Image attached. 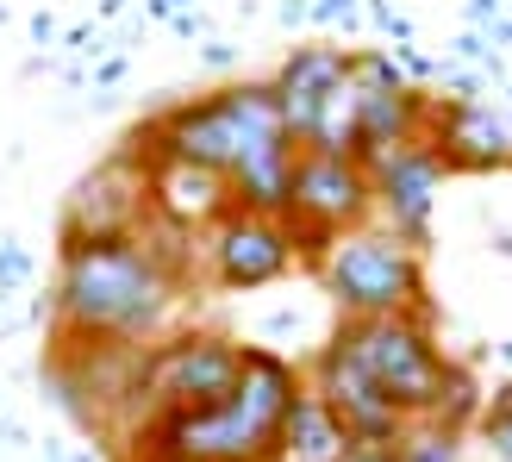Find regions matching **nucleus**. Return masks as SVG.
Listing matches in <instances>:
<instances>
[{"instance_id": "obj_1", "label": "nucleus", "mask_w": 512, "mask_h": 462, "mask_svg": "<svg viewBox=\"0 0 512 462\" xmlns=\"http://www.w3.org/2000/svg\"><path fill=\"white\" fill-rule=\"evenodd\" d=\"M194 275V238L150 219L138 238L57 256L50 344H157Z\"/></svg>"}, {"instance_id": "obj_2", "label": "nucleus", "mask_w": 512, "mask_h": 462, "mask_svg": "<svg viewBox=\"0 0 512 462\" xmlns=\"http://www.w3.org/2000/svg\"><path fill=\"white\" fill-rule=\"evenodd\" d=\"M306 388L300 369L269 344H244L232 394L200 413H163L132 431V462H269L281 450V419Z\"/></svg>"}, {"instance_id": "obj_3", "label": "nucleus", "mask_w": 512, "mask_h": 462, "mask_svg": "<svg viewBox=\"0 0 512 462\" xmlns=\"http://www.w3.org/2000/svg\"><path fill=\"white\" fill-rule=\"evenodd\" d=\"M356 369L375 381V394L394 406L406 425L438 419L450 431H469L481 419V394L475 375L456 363V356L438 344V313H394V319H338L331 331Z\"/></svg>"}, {"instance_id": "obj_4", "label": "nucleus", "mask_w": 512, "mask_h": 462, "mask_svg": "<svg viewBox=\"0 0 512 462\" xmlns=\"http://www.w3.org/2000/svg\"><path fill=\"white\" fill-rule=\"evenodd\" d=\"M125 150L150 169V163H200V169H219V175H244L269 157H288V132H281V113H275V94L269 82H225L213 94H194V100H169L163 113H150Z\"/></svg>"}, {"instance_id": "obj_5", "label": "nucleus", "mask_w": 512, "mask_h": 462, "mask_svg": "<svg viewBox=\"0 0 512 462\" xmlns=\"http://www.w3.org/2000/svg\"><path fill=\"white\" fill-rule=\"evenodd\" d=\"M313 275L344 319H394V313H425L431 306L425 250L400 244L394 231H375V225L338 238Z\"/></svg>"}, {"instance_id": "obj_6", "label": "nucleus", "mask_w": 512, "mask_h": 462, "mask_svg": "<svg viewBox=\"0 0 512 462\" xmlns=\"http://www.w3.org/2000/svg\"><path fill=\"white\" fill-rule=\"evenodd\" d=\"M244 369V344L225 338V331H169L144 350V375H138V425L163 419V413H200V406H219L232 394V381Z\"/></svg>"}, {"instance_id": "obj_7", "label": "nucleus", "mask_w": 512, "mask_h": 462, "mask_svg": "<svg viewBox=\"0 0 512 462\" xmlns=\"http://www.w3.org/2000/svg\"><path fill=\"white\" fill-rule=\"evenodd\" d=\"M375 219V188L369 169L356 157H319V150H300L294 163V188H288V231H294V263L319 269L325 250L363 231Z\"/></svg>"}, {"instance_id": "obj_8", "label": "nucleus", "mask_w": 512, "mask_h": 462, "mask_svg": "<svg viewBox=\"0 0 512 462\" xmlns=\"http://www.w3.org/2000/svg\"><path fill=\"white\" fill-rule=\"evenodd\" d=\"M150 225V169L132 150H113L107 163H94L63 200V250L75 244H119L138 238Z\"/></svg>"}, {"instance_id": "obj_9", "label": "nucleus", "mask_w": 512, "mask_h": 462, "mask_svg": "<svg viewBox=\"0 0 512 462\" xmlns=\"http://www.w3.org/2000/svg\"><path fill=\"white\" fill-rule=\"evenodd\" d=\"M200 263H207V281L225 288V294L275 288V281L294 269V231H288V219L238 207L200 238Z\"/></svg>"}, {"instance_id": "obj_10", "label": "nucleus", "mask_w": 512, "mask_h": 462, "mask_svg": "<svg viewBox=\"0 0 512 462\" xmlns=\"http://www.w3.org/2000/svg\"><path fill=\"white\" fill-rule=\"evenodd\" d=\"M369 188H375V219L381 231H394L400 244L425 250L431 244V207L444 194V157L431 144H406V150H388V157H369Z\"/></svg>"}, {"instance_id": "obj_11", "label": "nucleus", "mask_w": 512, "mask_h": 462, "mask_svg": "<svg viewBox=\"0 0 512 462\" xmlns=\"http://www.w3.org/2000/svg\"><path fill=\"white\" fill-rule=\"evenodd\" d=\"M300 381H306V394H319L331 413L344 419V431H350V444H375V450H394L400 444V431H406V419L394 413L388 400L375 394V381L350 363V356L338 350V344H319L313 350V363L300 369Z\"/></svg>"}, {"instance_id": "obj_12", "label": "nucleus", "mask_w": 512, "mask_h": 462, "mask_svg": "<svg viewBox=\"0 0 512 462\" xmlns=\"http://www.w3.org/2000/svg\"><path fill=\"white\" fill-rule=\"evenodd\" d=\"M238 213V194H232V175L219 169H200V163H150V219L169 225V231H188V238H207V231Z\"/></svg>"}, {"instance_id": "obj_13", "label": "nucleus", "mask_w": 512, "mask_h": 462, "mask_svg": "<svg viewBox=\"0 0 512 462\" xmlns=\"http://www.w3.org/2000/svg\"><path fill=\"white\" fill-rule=\"evenodd\" d=\"M344 69H350V50L344 44H294L288 50V63L275 69V113H281V132H288V144L300 150L306 132H313V119L325 107V94L344 82Z\"/></svg>"}, {"instance_id": "obj_14", "label": "nucleus", "mask_w": 512, "mask_h": 462, "mask_svg": "<svg viewBox=\"0 0 512 462\" xmlns=\"http://www.w3.org/2000/svg\"><path fill=\"white\" fill-rule=\"evenodd\" d=\"M431 150L444 157V169H469V175H488V169H512V125L481 107V100H438V119H431Z\"/></svg>"}, {"instance_id": "obj_15", "label": "nucleus", "mask_w": 512, "mask_h": 462, "mask_svg": "<svg viewBox=\"0 0 512 462\" xmlns=\"http://www.w3.org/2000/svg\"><path fill=\"white\" fill-rule=\"evenodd\" d=\"M431 119H438V94L400 88V94H363V150L356 157H388L406 144H431Z\"/></svg>"}, {"instance_id": "obj_16", "label": "nucleus", "mask_w": 512, "mask_h": 462, "mask_svg": "<svg viewBox=\"0 0 512 462\" xmlns=\"http://www.w3.org/2000/svg\"><path fill=\"white\" fill-rule=\"evenodd\" d=\"M356 444H350V431H344V419L331 413V406L319 400V394H294V406H288V419H281V462H344Z\"/></svg>"}, {"instance_id": "obj_17", "label": "nucleus", "mask_w": 512, "mask_h": 462, "mask_svg": "<svg viewBox=\"0 0 512 462\" xmlns=\"http://www.w3.org/2000/svg\"><path fill=\"white\" fill-rule=\"evenodd\" d=\"M394 462H463V431H450L438 419H419L400 431Z\"/></svg>"}, {"instance_id": "obj_18", "label": "nucleus", "mask_w": 512, "mask_h": 462, "mask_svg": "<svg viewBox=\"0 0 512 462\" xmlns=\"http://www.w3.org/2000/svg\"><path fill=\"white\" fill-rule=\"evenodd\" d=\"M350 88L356 94H400L413 82H406V69L388 57V50H350Z\"/></svg>"}, {"instance_id": "obj_19", "label": "nucleus", "mask_w": 512, "mask_h": 462, "mask_svg": "<svg viewBox=\"0 0 512 462\" xmlns=\"http://www.w3.org/2000/svg\"><path fill=\"white\" fill-rule=\"evenodd\" d=\"M475 431H481V444H488L500 462H512V381H500V388H494L488 400H481Z\"/></svg>"}, {"instance_id": "obj_20", "label": "nucleus", "mask_w": 512, "mask_h": 462, "mask_svg": "<svg viewBox=\"0 0 512 462\" xmlns=\"http://www.w3.org/2000/svg\"><path fill=\"white\" fill-rule=\"evenodd\" d=\"M456 57H469V63H488L494 50H488V38H481V32H463V38H456Z\"/></svg>"}, {"instance_id": "obj_21", "label": "nucleus", "mask_w": 512, "mask_h": 462, "mask_svg": "<svg viewBox=\"0 0 512 462\" xmlns=\"http://www.w3.org/2000/svg\"><path fill=\"white\" fill-rule=\"evenodd\" d=\"M0 281H25V256L13 244H0Z\"/></svg>"}, {"instance_id": "obj_22", "label": "nucleus", "mask_w": 512, "mask_h": 462, "mask_svg": "<svg viewBox=\"0 0 512 462\" xmlns=\"http://www.w3.org/2000/svg\"><path fill=\"white\" fill-rule=\"evenodd\" d=\"M344 462H394V450H375V444H356Z\"/></svg>"}, {"instance_id": "obj_23", "label": "nucleus", "mask_w": 512, "mask_h": 462, "mask_svg": "<svg viewBox=\"0 0 512 462\" xmlns=\"http://www.w3.org/2000/svg\"><path fill=\"white\" fill-rule=\"evenodd\" d=\"M313 13H319V19H338V13L350 19V0H319V7H313Z\"/></svg>"}, {"instance_id": "obj_24", "label": "nucleus", "mask_w": 512, "mask_h": 462, "mask_svg": "<svg viewBox=\"0 0 512 462\" xmlns=\"http://www.w3.org/2000/svg\"><path fill=\"white\" fill-rule=\"evenodd\" d=\"M494 250H500V256H512V231H494Z\"/></svg>"}, {"instance_id": "obj_25", "label": "nucleus", "mask_w": 512, "mask_h": 462, "mask_svg": "<svg viewBox=\"0 0 512 462\" xmlns=\"http://www.w3.org/2000/svg\"><path fill=\"white\" fill-rule=\"evenodd\" d=\"M500 356H506V363H512V338H506V344H500Z\"/></svg>"}, {"instance_id": "obj_26", "label": "nucleus", "mask_w": 512, "mask_h": 462, "mask_svg": "<svg viewBox=\"0 0 512 462\" xmlns=\"http://www.w3.org/2000/svg\"><path fill=\"white\" fill-rule=\"evenodd\" d=\"M506 88H512V75H506Z\"/></svg>"}, {"instance_id": "obj_27", "label": "nucleus", "mask_w": 512, "mask_h": 462, "mask_svg": "<svg viewBox=\"0 0 512 462\" xmlns=\"http://www.w3.org/2000/svg\"><path fill=\"white\" fill-rule=\"evenodd\" d=\"M269 462H281V456H269Z\"/></svg>"}]
</instances>
